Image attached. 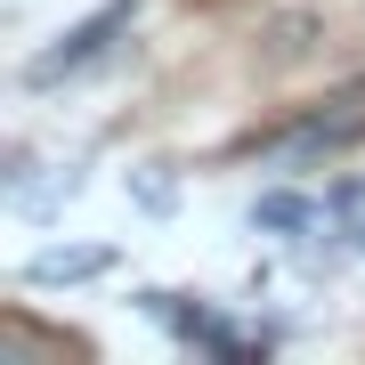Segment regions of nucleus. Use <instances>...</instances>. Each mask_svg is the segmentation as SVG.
Instances as JSON below:
<instances>
[{"label":"nucleus","instance_id":"f257e3e1","mask_svg":"<svg viewBox=\"0 0 365 365\" xmlns=\"http://www.w3.org/2000/svg\"><path fill=\"white\" fill-rule=\"evenodd\" d=\"M130 16H138V0H106V9H98V16H81V25L57 41V49H41V57H33V66H25V81H33V90H57V81L90 73L98 57L114 49L122 33H130Z\"/></svg>","mask_w":365,"mask_h":365},{"label":"nucleus","instance_id":"f03ea898","mask_svg":"<svg viewBox=\"0 0 365 365\" xmlns=\"http://www.w3.org/2000/svg\"><path fill=\"white\" fill-rule=\"evenodd\" d=\"M146 317H155V325H170L187 349H211V357H244V349H260L244 325H227L220 309H203V300H179V292H146Z\"/></svg>","mask_w":365,"mask_h":365},{"label":"nucleus","instance_id":"7ed1b4c3","mask_svg":"<svg viewBox=\"0 0 365 365\" xmlns=\"http://www.w3.org/2000/svg\"><path fill=\"white\" fill-rule=\"evenodd\" d=\"M357 130H365V98H341L333 114H309L300 130L268 138V155H276V163H292V155H333V146H349Z\"/></svg>","mask_w":365,"mask_h":365},{"label":"nucleus","instance_id":"20e7f679","mask_svg":"<svg viewBox=\"0 0 365 365\" xmlns=\"http://www.w3.org/2000/svg\"><path fill=\"white\" fill-rule=\"evenodd\" d=\"M98 268H106V252H41L25 276L33 284H57V276H98Z\"/></svg>","mask_w":365,"mask_h":365}]
</instances>
